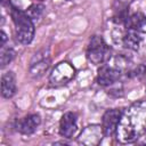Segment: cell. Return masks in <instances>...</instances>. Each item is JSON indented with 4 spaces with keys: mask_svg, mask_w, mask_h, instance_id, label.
<instances>
[{
    "mask_svg": "<svg viewBox=\"0 0 146 146\" xmlns=\"http://www.w3.org/2000/svg\"><path fill=\"white\" fill-rule=\"evenodd\" d=\"M2 50H1V68H3L6 65H8L15 57V51L11 49V48H5L1 47Z\"/></svg>",
    "mask_w": 146,
    "mask_h": 146,
    "instance_id": "9a60e30c",
    "label": "cell"
},
{
    "mask_svg": "<svg viewBox=\"0 0 146 146\" xmlns=\"http://www.w3.org/2000/svg\"><path fill=\"white\" fill-rule=\"evenodd\" d=\"M75 68L68 62H60L57 64L49 75V82L51 86L59 87L66 84L75 76Z\"/></svg>",
    "mask_w": 146,
    "mask_h": 146,
    "instance_id": "277c9868",
    "label": "cell"
},
{
    "mask_svg": "<svg viewBox=\"0 0 146 146\" xmlns=\"http://www.w3.org/2000/svg\"><path fill=\"white\" fill-rule=\"evenodd\" d=\"M104 136V131L102 125L99 124H91L86 127L82 132L80 133L78 138V143L82 145H89V146H95L98 145Z\"/></svg>",
    "mask_w": 146,
    "mask_h": 146,
    "instance_id": "52a82bcc",
    "label": "cell"
},
{
    "mask_svg": "<svg viewBox=\"0 0 146 146\" xmlns=\"http://www.w3.org/2000/svg\"><path fill=\"white\" fill-rule=\"evenodd\" d=\"M43 10H44V6L43 5H41V3H33V5H31L27 8V10L25 13L27 14V16L32 21H38L41 17V15L43 14Z\"/></svg>",
    "mask_w": 146,
    "mask_h": 146,
    "instance_id": "5bb4252c",
    "label": "cell"
},
{
    "mask_svg": "<svg viewBox=\"0 0 146 146\" xmlns=\"http://www.w3.org/2000/svg\"><path fill=\"white\" fill-rule=\"evenodd\" d=\"M78 130V115L74 112H66L59 122V135L64 138H72Z\"/></svg>",
    "mask_w": 146,
    "mask_h": 146,
    "instance_id": "9c48e42d",
    "label": "cell"
},
{
    "mask_svg": "<svg viewBox=\"0 0 146 146\" xmlns=\"http://www.w3.org/2000/svg\"><path fill=\"white\" fill-rule=\"evenodd\" d=\"M146 133V100H137L122 112L116 128V139L122 144L137 141Z\"/></svg>",
    "mask_w": 146,
    "mask_h": 146,
    "instance_id": "6da1fadb",
    "label": "cell"
},
{
    "mask_svg": "<svg viewBox=\"0 0 146 146\" xmlns=\"http://www.w3.org/2000/svg\"><path fill=\"white\" fill-rule=\"evenodd\" d=\"M123 25L125 29L137 32H144L146 31V15L141 11H136L131 15H128Z\"/></svg>",
    "mask_w": 146,
    "mask_h": 146,
    "instance_id": "7c38bea8",
    "label": "cell"
},
{
    "mask_svg": "<svg viewBox=\"0 0 146 146\" xmlns=\"http://www.w3.org/2000/svg\"><path fill=\"white\" fill-rule=\"evenodd\" d=\"M16 92V80L13 72H6L1 76V95L5 98H11Z\"/></svg>",
    "mask_w": 146,
    "mask_h": 146,
    "instance_id": "4fadbf2b",
    "label": "cell"
},
{
    "mask_svg": "<svg viewBox=\"0 0 146 146\" xmlns=\"http://www.w3.org/2000/svg\"><path fill=\"white\" fill-rule=\"evenodd\" d=\"M66 1H71V0H66Z\"/></svg>",
    "mask_w": 146,
    "mask_h": 146,
    "instance_id": "d6986e66",
    "label": "cell"
},
{
    "mask_svg": "<svg viewBox=\"0 0 146 146\" xmlns=\"http://www.w3.org/2000/svg\"><path fill=\"white\" fill-rule=\"evenodd\" d=\"M87 59L94 65H100L108 62L112 57V49L99 35H94L87 47Z\"/></svg>",
    "mask_w": 146,
    "mask_h": 146,
    "instance_id": "3957f363",
    "label": "cell"
},
{
    "mask_svg": "<svg viewBox=\"0 0 146 146\" xmlns=\"http://www.w3.org/2000/svg\"><path fill=\"white\" fill-rule=\"evenodd\" d=\"M10 16L15 26V36L22 44H29L34 36V24L27 14L14 6H10Z\"/></svg>",
    "mask_w": 146,
    "mask_h": 146,
    "instance_id": "7a4b0ae2",
    "label": "cell"
},
{
    "mask_svg": "<svg viewBox=\"0 0 146 146\" xmlns=\"http://www.w3.org/2000/svg\"><path fill=\"white\" fill-rule=\"evenodd\" d=\"M133 0H114V3H113L114 14L128 11L129 10V6H130V3Z\"/></svg>",
    "mask_w": 146,
    "mask_h": 146,
    "instance_id": "2e32d148",
    "label": "cell"
},
{
    "mask_svg": "<svg viewBox=\"0 0 146 146\" xmlns=\"http://www.w3.org/2000/svg\"><path fill=\"white\" fill-rule=\"evenodd\" d=\"M121 115H122V111L117 108L107 110L104 113L103 119H102V128H103L105 137H111L115 135Z\"/></svg>",
    "mask_w": 146,
    "mask_h": 146,
    "instance_id": "ba28073f",
    "label": "cell"
},
{
    "mask_svg": "<svg viewBox=\"0 0 146 146\" xmlns=\"http://www.w3.org/2000/svg\"><path fill=\"white\" fill-rule=\"evenodd\" d=\"M145 73H146V67H145L144 65H138V66L135 67L133 70L129 71V72H128V75H129L130 78H137V79H139V78L144 76Z\"/></svg>",
    "mask_w": 146,
    "mask_h": 146,
    "instance_id": "e0dca14e",
    "label": "cell"
},
{
    "mask_svg": "<svg viewBox=\"0 0 146 146\" xmlns=\"http://www.w3.org/2000/svg\"><path fill=\"white\" fill-rule=\"evenodd\" d=\"M141 36L137 31L125 29L122 33H120V40L119 42L127 49L137 51L139 49V46L141 43Z\"/></svg>",
    "mask_w": 146,
    "mask_h": 146,
    "instance_id": "8fae6325",
    "label": "cell"
},
{
    "mask_svg": "<svg viewBox=\"0 0 146 146\" xmlns=\"http://www.w3.org/2000/svg\"><path fill=\"white\" fill-rule=\"evenodd\" d=\"M41 123V117L38 114H30L16 122V130L23 135L33 133Z\"/></svg>",
    "mask_w": 146,
    "mask_h": 146,
    "instance_id": "30bf717a",
    "label": "cell"
},
{
    "mask_svg": "<svg viewBox=\"0 0 146 146\" xmlns=\"http://www.w3.org/2000/svg\"><path fill=\"white\" fill-rule=\"evenodd\" d=\"M121 72L122 71L114 64H103L98 70L97 82L103 87L113 86L121 78Z\"/></svg>",
    "mask_w": 146,
    "mask_h": 146,
    "instance_id": "8992f818",
    "label": "cell"
},
{
    "mask_svg": "<svg viewBox=\"0 0 146 146\" xmlns=\"http://www.w3.org/2000/svg\"><path fill=\"white\" fill-rule=\"evenodd\" d=\"M6 40H7V35H6V33H5L3 31H1V47L5 46Z\"/></svg>",
    "mask_w": 146,
    "mask_h": 146,
    "instance_id": "ac0fdd59",
    "label": "cell"
},
{
    "mask_svg": "<svg viewBox=\"0 0 146 146\" xmlns=\"http://www.w3.org/2000/svg\"><path fill=\"white\" fill-rule=\"evenodd\" d=\"M50 66V56L48 49H42L34 54L30 62V74L33 78H40Z\"/></svg>",
    "mask_w": 146,
    "mask_h": 146,
    "instance_id": "5b68a950",
    "label": "cell"
}]
</instances>
